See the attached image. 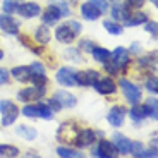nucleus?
Returning <instances> with one entry per match:
<instances>
[{
    "instance_id": "f257e3e1",
    "label": "nucleus",
    "mask_w": 158,
    "mask_h": 158,
    "mask_svg": "<svg viewBox=\"0 0 158 158\" xmlns=\"http://www.w3.org/2000/svg\"><path fill=\"white\" fill-rule=\"evenodd\" d=\"M55 112L48 107L47 103H36V105H29L26 103L23 108L24 117H31V118H43V120H52Z\"/></svg>"
},
{
    "instance_id": "f03ea898",
    "label": "nucleus",
    "mask_w": 158,
    "mask_h": 158,
    "mask_svg": "<svg viewBox=\"0 0 158 158\" xmlns=\"http://www.w3.org/2000/svg\"><path fill=\"white\" fill-rule=\"evenodd\" d=\"M77 134H79V127L76 126L74 120H67L64 122L62 126L59 127L57 131V138L60 139L62 143H69V144H76V139H77Z\"/></svg>"
},
{
    "instance_id": "7ed1b4c3",
    "label": "nucleus",
    "mask_w": 158,
    "mask_h": 158,
    "mask_svg": "<svg viewBox=\"0 0 158 158\" xmlns=\"http://www.w3.org/2000/svg\"><path fill=\"white\" fill-rule=\"evenodd\" d=\"M118 84H120V88H122L127 103H131V105H138V103L141 102V88H139L138 84L131 83V81H127V79H124V77L118 81Z\"/></svg>"
},
{
    "instance_id": "20e7f679",
    "label": "nucleus",
    "mask_w": 158,
    "mask_h": 158,
    "mask_svg": "<svg viewBox=\"0 0 158 158\" xmlns=\"http://www.w3.org/2000/svg\"><path fill=\"white\" fill-rule=\"evenodd\" d=\"M47 93V86H36L33 84L31 88H24L17 93V100L23 103H29V102H36V100L43 98Z\"/></svg>"
},
{
    "instance_id": "39448f33",
    "label": "nucleus",
    "mask_w": 158,
    "mask_h": 158,
    "mask_svg": "<svg viewBox=\"0 0 158 158\" xmlns=\"http://www.w3.org/2000/svg\"><path fill=\"white\" fill-rule=\"evenodd\" d=\"M129 55H131L129 50H126L124 47H117L114 52H112L110 62L118 69V72H122V71H126V69L129 67V62H131V57Z\"/></svg>"
},
{
    "instance_id": "423d86ee",
    "label": "nucleus",
    "mask_w": 158,
    "mask_h": 158,
    "mask_svg": "<svg viewBox=\"0 0 158 158\" xmlns=\"http://www.w3.org/2000/svg\"><path fill=\"white\" fill-rule=\"evenodd\" d=\"M55 79L60 86L65 88H72L77 86V81H76V71L72 67H60L55 74Z\"/></svg>"
},
{
    "instance_id": "0eeeda50",
    "label": "nucleus",
    "mask_w": 158,
    "mask_h": 158,
    "mask_svg": "<svg viewBox=\"0 0 158 158\" xmlns=\"http://www.w3.org/2000/svg\"><path fill=\"white\" fill-rule=\"evenodd\" d=\"M16 12L24 19H33V17H38L41 14V7L35 2H24V4H19Z\"/></svg>"
},
{
    "instance_id": "6e6552de",
    "label": "nucleus",
    "mask_w": 158,
    "mask_h": 158,
    "mask_svg": "<svg viewBox=\"0 0 158 158\" xmlns=\"http://www.w3.org/2000/svg\"><path fill=\"white\" fill-rule=\"evenodd\" d=\"M100 72L93 71V69H86V71H79L76 72V81H77V86H93V84L98 81Z\"/></svg>"
},
{
    "instance_id": "1a4fd4ad",
    "label": "nucleus",
    "mask_w": 158,
    "mask_h": 158,
    "mask_svg": "<svg viewBox=\"0 0 158 158\" xmlns=\"http://www.w3.org/2000/svg\"><path fill=\"white\" fill-rule=\"evenodd\" d=\"M126 107H122V105H115V107L110 108V112H108L107 115V120L108 124H110L112 127H120L124 124V118H126Z\"/></svg>"
},
{
    "instance_id": "9d476101",
    "label": "nucleus",
    "mask_w": 158,
    "mask_h": 158,
    "mask_svg": "<svg viewBox=\"0 0 158 158\" xmlns=\"http://www.w3.org/2000/svg\"><path fill=\"white\" fill-rule=\"evenodd\" d=\"M0 29L7 35H17L19 33V23L10 14H0Z\"/></svg>"
},
{
    "instance_id": "9b49d317",
    "label": "nucleus",
    "mask_w": 158,
    "mask_h": 158,
    "mask_svg": "<svg viewBox=\"0 0 158 158\" xmlns=\"http://www.w3.org/2000/svg\"><path fill=\"white\" fill-rule=\"evenodd\" d=\"M93 86H95V89L100 95H114L117 91V84L114 83L112 77H98V81Z\"/></svg>"
},
{
    "instance_id": "f8f14e48",
    "label": "nucleus",
    "mask_w": 158,
    "mask_h": 158,
    "mask_svg": "<svg viewBox=\"0 0 158 158\" xmlns=\"http://www.w3.org/2000/svg\"><path fill=\"white\" fill-rule=\"evenodd\" d=\"M110 14H112V21H117V23H126V21L129 19V16L132 14V10H131V9H127L122 2H117V4H114Z\"/></svg>"
},
{
    "instance_id": "ddd939ff",
    "label": "nucleus",
    "mask_w": 158,
    "mask_h": 158,
    "mask_svg": "<svg viewBox=\"0 0 158 158\" xmlns=\"http://www.w3.org/2000/svg\"><path fill=\"white\" fill-rule=\"evenodd\" d=\"M96 139V132L93 129H79L77 139H76V146L77 148H86L91 146Z\"/></svg>"
},
{
    "instance_id": "4468645a",
    "label": "nucleus",
    "mask_w": 158,
    "mask_h": 158,
    "mask_svg": "<svg viewBox=\"0 0 158 158\" xmlns=\"http://www.w3.org/2000/svg\"><path fill=\"white\" fill-rule=\"evenodd\" d=\"M112 138H114L112 143L115 144L118 155H129L131 153V139L129 138H126V136L120 134V132H115Z\"/></svg>"
},
{
    "instance_id": "2eb2a0df",
    "label": "nucleus",
    "mask_w": 158,
    "mask_h": 158,
    "mask_svg": "<svg viewBox=\"0 0 158 158\" xmlns=\"http://www.w3.org/2000/svg\"><path fill=\"white\" fill-rule=\"evenodd\" d=\"M53 98L57 100V102L62 105V108H72L77 105V98H76L72 93H67V91H55V95H53Z\"/></svg>"
},
{
    "instance_id": "dca6fc26",
    "label": "nucleus",
    "mask_w": 158,
    "mask_h": 158,
    "mask_svg": "<svg viewBox=\"0 0 158 158\" xmlns=\"http://www.w3.org/2000/svg\"><path fill=\"white\" fill-rule=\"evenodd\" d=\"M76 36L77 35L69 28L67 24H62V26H59V28L55 29V38H57V41H60V43H65V45L72 43Z\"/></svg>"
},
{
    "instance_id": "f3484780",
    "label": "nucleus",
    "mask_w": 158,
    "mask_h": 158,
    "mask_svg": "<svg viewBox=\"0 0 158 158\" xmlns=\"http://www.w3.org/2000/svg\"><path fill=\"white\" fill-rule=\"evenodd\" d=\"M62 17V14L59 12V9L55 7V5H48L47 9L43 10V16H41V21H43V24H47V26H50V24H57L59 23V19Z\"/></svg>"
},
{
    "instance_id": "a211bd4d",
    "label": "nucleus",
    "mask_w": 158,
    "mask_h": 158,
    "mask_svg": "<svg viewBox=\"0 0 158 158\" xmlns=\"http://www.w3.org/2000/svg\"><path fill=\"white\" fill-rule=\"evenodd\" d=\"M12 77L19 81V83H28L29 77H31V69L29 65H19V67H14L12 69Z\"/></svg>"
},
{
    "instance_id": "6ab92c4d",
    "label": "nucleus",
    "mask_w": 158,
    "mask_h": 158,
    "mask_svg": "<svg viewBox=\"0 0 158 158\" xmlns=\"http://www.w3.org/2000/svg\"><path fill=\"white\" fill-rule=\"evenodd\" d=\"M81 14H83V17L86 21H96L100 16H102V12H100L93 4H89V2H86V4L81 5Z\"/></svg>"
},
{
    "instance_id": "aec40b11",
    "label": "nucleus",
    "mask_w": 158,
    "mask_h": 158,
    "mask_svg": "<svg viewBox=\"0 0 158 158\" xmlns=\"http://www.w3.org/2000/svg\"><path fill=\"white\" fill-rule=\"evenodd\" d=\"M98 150L103 153V156L105 158H112V156H117V148H115V144L112 141H108V139H100L98 141Z\"/></svg>"
},
{
    "instance_id": "412c9836",
    "label": "nucleus",
    "mask_w": 158,
    "mask_h": 158,
    "mask_svg": "<svg viewBox=\"0 0 158 158\" xmlns=\"http://www.w3.org/2000/svg\"><path fill=\"white\" fill-rule=\"evenodd\" d=\"M91 55L95 57L96 62L107 64V62H110V59H112V52H108L107 48H102V47H95L91 50Z\"/></svg>"
},
{
    "instance_id": "4be33fe9",
    "label": "nucleus",
    "mask_w": 158,
    "mask_h": 158,
    "mask_svg": "<svg viewBox=\"0 0 158 158\" xmlns=\"http://www.w3.org/2000/svg\"><path fill=\"white\" fill-rule=\"evenodd\" d=\"M143 112H144V115L146 117H151L153 120H156L158 118V107H156V98H148V102L144 103V105H141Z\"/></svg>"
},
{
    "instance_id": "5701e85b",
    "label": "nucleus",
    "mask_w": 158,
    "mask_h": 158,
    "mask_svg": "<svg viewBox=\"0 0 158 158\" xmlns=\"http://www.w3.org/2000/svg\"><path fill=\"white\" fill-rule=\"evenodd\" d=\"M35 38H36V41H38V43L41 45V47H43V45H47L48 41H50L52 35H50V29L47 28V24H41V26H38Z\"/></svg>"
},
{
    "instance_id": "b1692460",
    "label": "nucleus",
    "mask_w": 158,
    "mask_h": 158,
    "mask_svg": "<svg viewBox=\"0 0 158 158\" xmlns=\"http://www.w3.org/2000/svg\"><path fill=\"white\" fill-rule=\"evenodd\" d=\"M17 117H19V108L14 105L12 108H9L7 112H4V114H2V126L7 127V126H10V124H14Z\"/></svg>"
},
{
    "instance_id": "393cba45",
    "label": "nucleus",
    "mask_w": 158,
    "mask_h": 158,
    "mask_svg": "<svg viewBox=\"0 0 158 158\" xmlns=\"http://www.w3.org/2000/svg\"><path fill=\"white\" fill-rule=\"evenodd\" d=\"M16 134L21 136L23 139H28V141H31V139L36 138V134H38V132H36L35 127H29V126H24V124H23V126H17V127H16Z\"/></svg>"
},
{
    "instance_id": "a878e982",
    "label": "nucleus",
    "mask_w": 158,
    "mask_h": 158,
    "mask_svg": "<svg viewBox=\"0 0 158 158\" xmlns=\"http://www.w3.org/2000/svg\"><path fill=\"white\" fill-rule=\"evenodd\" d=\"M129 117L132 118V122L136 124V126H139V124L146 118V115H144V112H143V108L139 107V103L138 105H132V108L129 110Z\"/></svg>"
},
{
    "instance_id": "bb28decb",
    "label": "nucleus",
    "mask_w": 158,
    "mask_h": 158,
    "mask_svg": "<svg viewBox=\"0 0 158 158\" xmlns=\"http://www.w3.org/2000/svg\"><path fill=\"white\" fill-rule=\"evenodd\" d=\"M146 21H148V16L144 12H134L126 21V26H139V24H144Z\"/></svg>"
},
{
    "instance_id": "cd10ccee",
    "label": "nucleus",
    "mask_w": 158,
    "mask_h": 158,
    "mask_svg": "<svg viewBox=\"0 0 158 158\" xmlns=\"http://www.w3.org/2000/svg\"><path fill=\"white\" fill-rule=\"evenodd\" d=\"M138 64L144 69H150V71L151 69H156V52L155 53H148L146 57H141L138 60Z\"/></svg>"
},
{
    "instance_id": "c85d7f7f",
    "label": "nucleus",
    "mask_w": 158,
    "mask_h": 158,
    "mask_svg": "<svg viewBox=\"0 0 158 158\" xmlns=\"http://www.w3.org/2000/svg\"><path fill=\"white\" fill-rule=\"evenodd\" d=\"M0 156L16 158V156H19V148L12 146V144H0Z\"/></svg>"
},
{
    "instance_id": "c756f323",
    "label": "nucleus",
    "mask_w": 158,
    "mask_h": 158,
    "mask_svg": "<svg viewBox=\"0 0 158 158\" xmlns=\"http://www.w3.org/2000/svg\"><path fill=\"white\" fill-rule=\"evenodd\" d=\"M103 28L107 29L110 35H122L124 31L122 24H118L117 21H103Z\"/></svg>"
},
{
    "instance_id": "7c9ffc66",
    "label": "nucleus",
    "mask_w": 158,
    "mask_h": 158,
    "mask_svg": "<svg viewBox=\"0 0 158 158\" xmlns=\"http://www.w3.org/2000/svg\"><path fill=\"white\" fill-rule=\"evenodd\" d=\"M19 41L23 43V47H26V48H29L31 52H35L36 55H41L43 53V50L41 48H38V47H35V43L31 41V38H29L28 35H19Z\"/></svg>"
},
{
    "instance_id": "2f4dec72",
    "label": "nucleus",
    "mask_w": 158,
    "mask_h": 158,
    "mask_svg": "<svg viewBox=\"0 0 158 158\" xmlns=\"http://www.w3.org/2000/svg\"><path fill=\"white\" fill-rule=\"evenodd\" d=\"M57 155L62 158H81L83 155L77 153L76 150H71V148H64V146H59L57 148Z\"/></svg>"
},
{
    "instance_id": "473e14b6",
    "label": "nucleus",
    "mask_w": 158,
    "mask_h": 158,
    "mask_svg": "<svg viewBox=\"0 0 158 158\" xmlns=\"http://www.w3.org/2000/svg\"><path fill=\"white\" fill-rule=\"evenodd\" d=\"M50 4L55 5V7L59 9V12L62 14V17H67L69 14H71V9H69V5H67L65 0H52Z\"/></svg>"
},
{
    "instance_id": "72a5a7b5",
    "label": "nucleus",
    "mask_w": 158,
    "mask_h": 158,
    "mask_svg": "<svg viewBox=\"0 0 158 158\" xmlns=\"http://www.w3.org/2000/svg\"><path fill=\"white\" fill-rule=\"evenodd\" d=\"M23 0H4L2 2V9H4L5 14H12V12H16V9L19 7V4Z\"/></svg>"
},
{
    "instance_id": "f704fd0d",
    "label": "nucleus",
    "mask_w": 158,
    "mask_h": 158,
    "mask_svg": "<svg viewBox=\"0 0 158 158\" xmlns=\"http://www.w3.org/2000/svg\"><path fill=\"white\" fill-rule=\"evenodd\" d=\"M65 59L67 60H72V62H81V50H77V48H67L65 50Z\"/></svg>"
},
{
    "instance_id": "c9c22d12",
    "label": "nucleus",
    "mask_w": 158,
    "mask_h": 158,
    "mask_svg": "<svg viewBox=\"0 0 158 158\" xmlns=\"http://www.w3.org/2000/svg\"><path fill=\"white\" fill-rule=\"evenodd\" d=\"M96 47L95 41H91V40H81L79 41V50L84 52V53H91V50Z\"/></svg>"
},
{
    "instance_id": "e433bc0d",
    "label": "nucleus",
    "mask_w": 158,
    "mask_h": 158,
    "mask_svg": "<svg viewBox=\"0 0 158 158\" xmlns=\"http://www.w3.org/2000/svg\"><path fill=\"white\" fill-rule=\"evenodd\" d=\"M146 89L150 91V93H153V95H156V93H158V79H156V76H151V77H148V81H146Z\"/></svg>"
},
{
    "instance_id": "4c0bfd02",
    "label": "nucleus",
    "mask_w": 158,
    "mask_h": 158,
    "mask_svg": "<svg viewBox=\"0 0 158 158\" xmlns=\"http://www.w3.org/2000/svg\"><path fill=\"white\" fill-rule=\"evenodd\" d=\"M144 2H146V0H126L124 5H126L127 9H131V10H139V9L144 5Z\"/></svg>"
},
{
    "instance_id": "58836bf2",
    "label": "nucleus",
    "mask_w": 158,
    "mask_h": 158,
    "mask_svg": "<svg viewBox=\"0 0 158 158\" xmlns=\"http://www.w3.org/2000/svg\"><path fill=\"white\" fill-rule=\"evenodd\" d=\"M89 4H93L100 12H107L108 10V0H88Z\"/></svg>"
},
{
    "instance_id": "ea45409f",
    "label": "nucleus",
    "mask_w": 158,
    "mask_h": 158,
    "mask_svg": "<svg viewBox=\"0 0 158 158\" xmlns=\"http://www.w3.org/2000/svg\"><path fill=\"white\" fill-rule=\"evenodd\" d=\"M29 69H31V76H35V74H47L45 67L40 62H33L31 65H29Z\"/></svg>"
},
{
    "instance_id": "a19ab883",
    "label": "nucleus",
    "mask_w": 158,
    "mask_h": 158,
    "mask_svg": "<svg viewBox=\"0 0 158 158\" xmlns=\"http://www.w3.org/2000/svg\"><path fill=\"white\" fill-rule=\"evenodd\" d=\"M141 150H143V144H141V143L131 141V153H129V155H132V156H138V155L141 153Z\"/></svg>"
},
{
    "instance_id": "79ce46f5",
    "label": "nucleus",
    "mask_w": 158,
    "mask_h": 158,
    "mask_svg": "<svg viewBox=\"0 0 158 158\" xmlns=\"http://www.w3.org/2000/svg\"><path fill=\"white\" fill-rule=\"evenodd\" d=\"M146 24V31L150 33V35H153V38H156V28H158V24H156V21H150V23H144Z\"/></svg>"
},
{
    "instance_id": "37998d69",
    "label": "nucleus",
    "mask_w": 158,
    "mask_h": 158,
    "mask_svg": "<svg viewBox=\"0 0 158 158\" xmlns=\"http://www.w3.org/2000/svg\"><path fill=\"white\" fill-rule=\"evenodd\" d=\"M14 105H16V103L10 102V100H2V102H0V115L4 114V112H7L9 108H12Z\"/></svg>"
},
{
    "instance_id": "c03bdc74",
    "label": "nucleus",
    "mask_w": 158,
    "mask_h": 158,
    "mask_svg": "<svg viewBox=\"0 0 158 158\" xmlns=\"http://www.w3.org/2000/svg\"><path fill=\"white\" fill-rule=\"evenodd\" d=\"M47 105H48V107H50L53 112H60V110H62V105H60V103L57 102L55 98H50V100L47 102Z\"/></svg>"
},
{
    "instance_id": "a18cd8bd",
    "label": "nucleus",
    "mask_w": 158,
    "mask_h": 158,
    "mask_svg": "<svg viewBox=\"0 0 158 158\" xmlns=\"http://www.w3.org/2000/svg\"><path fill=\"white\" fill-rule=\"evenodd\" d=\"M9 81H10V76H9V72L5 71V69H0V86L9 84Z\"/></svg>"
},
{
    "instance_id": "49530a36",
    "label": "nucleus",
    "mask_w": 158,
    "mask_h": 158,
    "mask_svg": "<svg viewBox=\"0 0 158 158\" xmlns=\"http://www.w3.org/2000/svg\"><path fill=\"white\" fill-rule=\"evenodd\" d=\"M65 24H67V26L76 33V35H79V33H81V24H79L77 21H69V23H65Z\"/></svg>"
},
{
    "instance_id": "de8ad7c7",
    "label": "nucleus",
    "mask_w": 158,
    "mask_h": 158,
    "mask_svg": "<svg viewBox=\"0 0 158 158\" xmlns=\"http://www.w3.org/2000/svg\"><path fill=\"white\" fill-rule=\"evenodd\" d=\"M138 156H139V158H146V156H148V158H151V156L155 158V156H156V150H148V151H143V150H141V153H139Z\"/></svg>"
},
{
    "instance_id": "09e8293b",
    "label": "nucleus",
    "mask_w": 158,
    "mask_h": 158,
    "mask_svg": "<svg viewBox=\"0 0 158 158\" xmlns=\"http://www.w3.org/2000/svg\"><path fill=\"white\" fill-rule=\"evenodd\" d=\"M129 53H134V55H139L141 53V45L139 43H132L129 48Z\"/></svg>"
},
{
    "instance_id": "8fccbe9b",
    "label": "nucleus",
    "mask_w": 158,
    "mask_h": 158,
    "mask_svg": "<svg viewBox=\"0 0 158 158\" xmlns=\"http://www.w3.org/2000/svg\"><path fill=\"white\" fill-rule=\"evenodd\" d=\"M150 2H151V4L155 5V7H156V5H158V0H150Z\"/></svg>"
},
{
    "instance_id": "3c124183",
    "label": "nucleus",
    "mask_w": 158,
    "mask_h": 158,
    "mask_svg": "<svg viewBox=\"0 0 158 158\" xmlns=\"http://www.w3.org/2000/svg\"><path fill=\"white\" fill-rule=\"evenodd\" d=\"M4 59V50H0V60Z\"/></svg>"
},
{
    "instance_id": "603ef678",
    "label": "nucleus",
    "mask_w": 158,
    "mask_h": 158,
    "mask_svg": "<svg viewBox=\"0 0 158 158\" xmlns=\"http://www.w3.org/2000/svg\"><path fill=\"white\" fill-rule=\"evenodd\" d=\"M110 2H114V4H117V2H122V0H110Z\"/></svg>"
}]
</instances>
